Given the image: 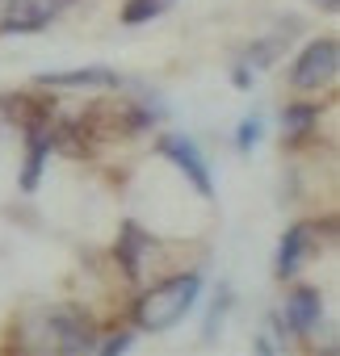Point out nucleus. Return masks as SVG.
I'll return each instance as SVG.
<instances>
[{"label": "nucleus", "instance_id": "9b49d317", "mask_svg": "<svg viewBox=\"0 0 340 356\" xmlns=\"http://www.w3.org/2000/svg\"><path fill=\"white\" fill-rule=\"evenodd\" d=\"M173 0H130V5L122 9V22L126 26H143V22H151V17H160Z\"/></svg>", "mask_w": 340, "mask_h": 356}, {"label": "nucleus", "instance_id": "39448f33", "mask_svg": "<svg viewBox=\"0 0 340 356\" xmlns=\"http://www.w3.org/2000/svg\"><path fill=\"white\" fill-rule=\"evenodd\" d=\"M51 339H55L51 343L55 352H97L88 323H80L72 310H55L51 314Z\"/></svg>", "mask_w": 340, "mask_h": 356}, {"label": "nucleus", "instance_id": "1a4fd4ad", "mask_svg": "<svg viewBox=\"0 0 340 356\" xmlns=\"http://www.w3.org/2000/svg\"><path fill=\"white\" fill-rule=\"evenodd\" d=\"M151 248V239L143 235V227L139 222H126L122 227V239H118V260H122V273L134 281L139 273H143V252Z\"/></svg>", "mask_w": 340, "mask_h": 356}, {"label": "nucleus", "instance_id": "ddd939ff", "mask_svg": "<svg viewBox=\"0 0 340 356\" xmlns=\"http://www.w3.org/2000/svg\"><path fill=\"white\" fill-rule=\"evenodd\" d=\"M261 134H265V122H261V118H244L240 130H235V147H240V151H252V147L261 143Z\"/></svg>", "mask_w": 340, "mask_h": 356}, {"label": "nucleus", "instance_id": "0eeeda50", "mask_svg": "<svg viewBox=\"0 0 340 356\" xmlns=\"http://www.w3.org/2000/svg\"><path fill=\"white\" fill-rule=\"evenodd\" d=\"M319 318H323L319 289H294V293H290V302H286V323H290V331L307 335V331H315V327H319Z\"/></svg>", "mask_w": 340, "mask_h": 356}, {"label": "nucleus", "instance_id": "9d476101", "mask_svg": "<svg viewBox=\"0 0 340 356\" xmlns=\"http://www.w3.org/2000/svg\"><path fill=\"white\" fill-rule=\"evenodd\" d=\"M315 118H319V109H315V105H286V109H281V130H286V138L302 143V138L311 134Z\"/></svg>", "mask_w": 340, "mask_h": 356}, {"label": "nucleus", "instance_id": "6e6552de", "mask_svg": "<svg viewBox=\"0 0 340 356\" xmlns=\"http://www.w3.org/2000/svg\"><path fill=\"white\" fill-rule=\"evenodd\" d=\"M311 235H315V227H311V222H298V227H290V231H286L281 252H277V277H281V281L298 273L302 256L311 252Z\"/></svg>", "mask_w": 340, "mask_h": 356}, {"label": "nucleus", "instance_id": "2eb2a0df", "mask_svg": "<svg viewBox=\"0 0 340 356\" xmlns=\"http://www.w3.org/2000/svg\"><path fill=\"white\" fill-rule=\"evenodd\" d=\"M323 5H327V9H336V5H340V0H323Z\"/></svg>", "mask_w": 340, "mask_h": 356}, {"label": "nucleus", "instance_id": "f257e3e1", "mask_svg": "<svg viewBox=\"0 0 340 356\" xmlns=\"http://www.w3.org/2000/svg\"><path fill=\"white\" fill-rule=\"evenodd\" d=\"M198 293H202V277L198 273H177V277L151 285L134 302V323L143 331H168L185 318V310L198 302Z\"/></svg>", "mask_w": 340, "mask_h": 356}, {"label": "nucleus", "instance_id": "f8f14e48", "mask_svg": "<svg viewBox=\"0 0 340 356\" xmlns=\"http://www.w3.org/2000/svg\"><path fill=\"white\" fill-rule=\"evenodd\" d=\"M227 302H231V289H219V293H215V306H210V314H206V327H202V335H206V339H215V335H219L223 314H227Z\"/></svg>", "mask_w": 340, "mask_h": 356}, {"label": "nucleus", "instance_id": "4468645a", "mask_svg": "<svg viewBox=\"0 0 340 356\" xmlns=\"http://www.w3.org/2000/svg\"><path fill=\"white\" fill-rule=\"evenodd\" d=\"M130 348V335L126 331H118V335H109L105 343H97V352H105V356H114V352H126Z\"/></svg>", "mask_w": 340, "mask_h": 356}, {"label": "nucleus", "instance_id": "423d86ee", "mask_svg": "<svg viewBox=\"0 0 340 356\" xmlns=\"http://www.w3.org/2000/svg\"><path fill=\"white\" fill-rule=\"evenodd\" d=\"M42 88H114L118 72L109 67H80V72H42L38 76Z\"/></svg>", "mask_w": 340, "mask_h": 356}, {"label": "nucleus", "instance_id": "f03ea898", "mask_svg": "<svg viewBox=\"0 0 340 356\" xmlns=\"http://www.w3.org/2000/svg\"><path fill=\"white\" fill-rule=\"evenodd\" d=\"M336 67H340V47H336V38H319V42H311V47L298 55V63H294V72H290V84H294L298 92L323 88V84L336 76Z\"/></svg>", "mask_w": 340, "mask_h": 356}, {"label": "nucleus", "instance_id": "20e7f679", "mask_svg": "<svg viewBox=\"0 0 340 356\" xmlns=\"http://www.w3.org/2000/svg\"><path fill=\"white\" fill-rule=\"evenodd\" d=\"M51 17H55L51 0H9L5 17H0V30L5 34H30V30H42Z\"/></svg>", "mask_w": 340, "mask_h": 356}, {"label": "nucleus", "instance_id": "7ed1b4c3", "mask_svg": "<svg viewBox=\"0 0 340 356\" xmlns=\"http://www.w3.org/2000/svg\"><path fill=\"white\" fill-rule=\"evenodd\" d=\"M160 151L173 159L190 181H194V189L202 193V197H210L215 193V185H210V168H206V159H202V151L190 143V138H181V134H168V138H160Z\"/></svg>", "mask_w": 340, "mask_h": 356}]
</instances>
